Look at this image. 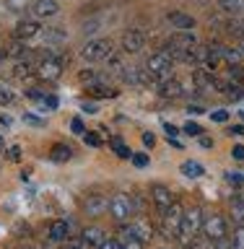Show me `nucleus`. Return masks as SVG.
Masks as SVG:
<instances>
[{
	"label": "nucleus",
	"instance_id": "nucleus-1",
	"mask_svg": "<svg viewBox=\"0 0 244 249\" xmlns=\"http://www.w3.org/2000/svg\"><path fill=\"white\" fill-rule=\"evenodd\" d=\"M203 210L198 205H190L185 210V215H182V223H179V231H177V244L179 247H190L195 239L203 233Z\"/></svg>",
	"mask_w": 244,
	"mask_h": 249
},
{
	"label": "nucleus",
	"instance_id": "nucleus-2",
	"mask_svg": "<svg viewBox=\"0 0 244 249\" xmlns=\"http://www.w3.org/2000/svg\"><path fill=\"white\" fill-rule=\"evenodd\" d=\"M138 213V205H135V197L128 192H114L109 197V215L120 223H130Z\"/></svg>",
	"mask_w": 244,
	"mask_h": 249
},
{
	"label": "nucleus",
	"instance_id": "nucleus-3",
	"mask_svg": "<svg viewBox=\"0 0 244 249\" xmlns=\"http://www.w3.org/2000/svg\"><path fill=\"white\" fill-rule=\"evenodd\" d=\"M171 68H174V57H171V52L164 47V50L153 52L151 57L146 62V70L153 75V81H164V78L171 75Z\"/></svg>",
	"mask_w": 244,
	"mask_h": 249
},
{
	"label": "nucleus",
	"instance_id": "nucleus-4",
	"mask_svg": "<svg viewBox=\"0 0 244 249\" xmlns=\"http://www.w3.org/2000/svg\"><path fill=\"white\" fill-rule=\"evenodd\" d=\"M161 215H164L161 218V233H164V239H177L179 223H182V215H185V205L179 200H174Z\"/></svg>",
	"mask_w": 244,
	"mask_h": 249
},
{
	"label": "nucleus",
	"instance_id": "nucleus-5",
	"mask_svg": "<svg viewBox=\"0 0 244 249\" xmlns=\"http://www.w3.org/2000/svg\"><path fill=\"white\" fill-rule=\"evenodd\" d=\"M114 52V44H112V39H107V36H99V39H91L89 44H83V50H81V57L86 62H104L109 54Z\"/></svg>",
	"mask_w": 244,
	"mask_h": 249
},
{
	"label": "nucleus",
	"instance_id": "nucleus-6",
	"mask_svg": "<svg viewBox=\"0 0 244 249\" xmlns=\"http://www.w3.org/2000/svg\"><path fill=\"white\" fill-rule=\"evenodd\" d=\"M81 210H83V215H89V218H99V215L109 213V197L104 192H89V195H83V200H81Z\"/></svg>",
	"mask_w": 244,
	"mask_h": 249
},
{
	"label": "nucleus",
	"instance_id": "nucleus-7",
	"mask_svg": "<svg viewBox=\"0 0 244 249\" xmlns=\"http://www.w3.org/2000/svg\"><path fill=\"white\" fill-rule=\"evenodd\" d=\"M229 233V226H226V218L221 213H210L203 218V236L208 241H221Z\"/></svg>",
	"mask_w": 244,
	"mask_h": 249
},
{
	"label": "nucleus",
	"instance_id": "nucleus-8",
	"mask_svg": "<svg viewBox=\"0 0 244 249\" xmlns=\"http://www.w3.org/2000/svg\"><path fill=\"white\" fill-rule=\"evenodd\" d=\"M198 44V36L192 34V31H177V34H171L167 39V50L171 52V57H174V62L182 57V54L190 50V47Z\"/></svg>",
	"mask_w": 244,
	"mask_h": 249
},
{
	"label": "nucleus",
	"instance_id": "nucleus-9",
	"mask_svg": "<svg viewBox=\"0 0 244 249\" xmlns=\"http://www.w3.org/2000/svg\"><path fill=\"white\" fill-rule=\"evenodd\" d=\"M65 65H68V57H47V60H39V65L34 68V73L42 78V81H55L62 70H65Z\"/></svg>",
	"mask_w": 244,
	"mask_h": 249
},
{
	"label": "nucleus",
	"instance_id": "nucleus-10",
	"mask_svg": "<svg viewBox=\"0 0 244 249\" xmlns=\"http://www.w3.org/2000/svg\"><path fill=\"white\" fill-rule=\"evenodd\" d=\"M128 233H132L135 239H140L143 244H148V241L153 239V223L148 221V218H143V215H138V218H132L130 223H125L122 226Z\"/></svg>",
	"mask_w": 244,
	"mask_h": 249
},
{
	"label": "nucleus",
	"instance_id": "nucleus-11",
	"mask_svg": "<svg viewBox=\"0 0 244 249\" xmlns=\"http://www.w3.org/2000/svg\"><path fill=\"white\" fill-rule=\"evenodd\" d=\"M120 44H122V52L138 54V52L146 47V31H143V29H125Z\"/></svg>",
	"mask_w": 244,
	"mask_h": 249
},
{
	"label": "nucleus",
	"instance_id": "nucleus-12",
	"mask_svg": "<svg viewBox=\"0 0 244 249\" xmlns=\"http://www.w3.org/2000/svg\"><path fill=\"white\" fill-rule=\"evenodd\" d=\"M185 91H187L185 83L174 75L164 78V81H156V93H159L161 99H179V96H185Z\"/></svg>",
	"mask_w": 244,
	"mask_h": 249
},
{
	"label": "nucleus",
	"instance_id": "nucleus-13",
	"mask_svg": "<svg viewBox=\"0 0 244 249\" xmlns=\"http://www.w3.org/2000/svg\"><path fill=\"white\" fill-rule=\"evenodd\" d=\"M60 13V3L57 0H34L29 5V16L34 21H44V18H52V16Z\"/></svg>",
	"mask_w": 244,
	"mask_h": 249
},
{
	"label": "nucleus",
	"instance_id": "nucleus-14",
	"mask_svg": "<svg viewBox=\"0 0 244 249\" xmlns=\"http://www.w3.org/2000/svg\"><path fill=\"white\" fill-rule=\"evenodd\" d=\"M206 60H208V47L206 44H195L177 62H185V65H190V68H203V65H206Z\"/></svg>",
	"mask_w": 244,
	"mask_h": 249
},
{
	"label": "nucleus",
	"instance_id": "nucleus-15",
	"mask_svg": "<svg viewBox=\"0 0 244 249\" xmlns=\"http://www.w3.org/2000/svg\"><path fill=\"white\" fill-rule=\"evenodd\" d=\"M151 200H153V208L159 210V213H164L171 202H174L177 197L171 195V190L167 184H153V190H151Z\"/></svg>",
	"mask_w": 244,
	"mask_h": 249
},
{
	"label": "nucleus",
	"instance_id": "nucleus-16",
	"mask_svg": "<svg viewBox=\"0 0 244 249\" xmlns=\"http://www.w3.org/2000/svg\"><path fill=\"white\" fill-rule=\"evenodd\" d=\"M78 239H81V244H83V247H89V249H99L101 244H104L107 233H104V229H99V226H86Z\"/></svg>",
	"mask_w": 244,
	"mask_h": 249
},
{
	"label": "nucleus",
	"instance_id": "nucleus-17",
	"mask_svg": "<svg viewBox=\"0 0 244 249\" xmlns=\"http://www.w3.org/2000/svg\"><path fill=\"white\" fill-rule=\"evenodd\" d=\"M70 233H73V223L70 221H52L50 229H47V236L52 241H57V244H65L70 239Z\"/></svg>",
	"mask_w": 244,
	"mask_h": 249
},
{
	"label": "nucleus",
	"instance_id": "nucleus-18",
	"mask_svg": "<svg viewBox=\"0 0 244 249\" xmlns=\"http://www.w3.org/2000/svg\"><path fill=\"white\" fill-rule=\"evenodd\" d=\"M122 81L130 86H143V83H153V75L148 73L146 68H125L122 70Z\"/></svg>",
	"mask_w": 244,
	"mask_h": 249
},
{
	"label": "nucleus",
	"instance_id": "nucleus-19",
	"mask_svg": "<svg viewBox=\"0 0 244 249\" xmlns=\"http://www.w3.org/2000/svg\"><path fill=\"white\" fill-rule=\"evenodd\" d=\"M39 31H42V23L31 18V21H21L19 26H16L13 36H16V39H21V42H26V39H37V36H39Z\"/></svg>",
	"mask_w": 244,
	"mask_h": 249
},
{
	"label": "nucleus",
	"instance_id": "nucleus-20",
	"mask_svg": "<svg viewBox=\"0 0 244 249\" xmlns=\"http://www.w3.org/2000/svg\"><path fill=\"white\" fill-rule=\"evenodd\" d=\"M167 21L174 29H179V31H190L195 26V18H192L190 13H182V11H169L167 13Z\"/></svg>",
	"mask_w": 244,
	"mask_h": 249
},
{
	"label": "nucleus",
	"instance_id": "nucleus-21",
	"mask_svg": "<svg viewBox=\"0 0 244 249\" xmlns=\"http://www.w3.org/2000/svg\"><path fill=\"white\" fill-rule=\"evenodd\" d=\"M192 83L198 86V89H210V86L216 83L213 70H208V68H195V73H192Z\"/></svg>",
	"mask_w": 244,
	"mask_h": 249
},
{
	"label": "nucleus",
	"instance_id": "nucleus-22",
	"mask_svg": "<svg viewBox=\"0 0 244 249\" xmlns=\"http://www.w3.org/2000/svg\"><path fill=\"white\" fill-rule=\"evenodd\" d=\"M50 159H52L55 163H65V161L73 159V148H70L68 143H55V145L50 148Z\"/></svg>",
	"mask_w": 244,
	"mask_h": 249
},
{
	"label": "nucleus",
	"instance_id": "nucleus-23",
	"mask_svg": "<svg viewBox=\"0 0 244 249\" xmlns=\"http://www.w3.org/2000/svg\"><path fill=\"white\" fill-rule=\"evenodd\" d=\"M39 39H42L44 44H60V42H65L68 34H65V29H44L39 31Z\"/></svg>",
	"mask_w": 244,
	"mask_h": 249
},
{
	"label": "nucleus",
	"instance_id": "nucleus-24",
	"mask_svg": "<svg viewBox=\"0 0 244 249\" xmlns=\"http://www.w3.org/2000/svg\"><path fill=\"white\" fill-rule=\"evenodd\" d=\"M218 8L226 16H244V0H218Z\"/></svg>",
	"mask_w": 244,
	"mask_h": 249
},
{
	"label": "nucleus",
	"instance_id": "nucleus-25",
	"mask_svg": "<svg viewBox=\"0 0 244 249\" xmlns=\"http://www.w3.org/2000/svg\"><path fill=\"white\" fill-rule=\"evenodd\" d=\"M86 91H89L91 96H99V99H112V96H117V89H112V86H101V83L86 86Z\"/></svg>",
	"mask_w": 244,
	"mask_h": 249
},
{
	"label": "nucleus",
	"instance_id": "nucleus-26",
	"mask_svg": "<svg viewBox=\"0 0 244 249\" xmlns=\"http://www.w3.org/2000/svg\"><path fill=\"white\" fill-rule=\"evenodd\" d=\"M224 62H229L231 68L242 65V62H244V54H242L239 47H224Z\"/></svg>",
	"mask_w": 244,
	"mask_h": 249
},
{
	"label": "nucleus",
	"instance_id": "nucleus-27",
	"mask_svg": "<svg viewBox=\"0 0 244 249\" xmlns=\"http://www.w3.org/2000/svg\"><path fill=\"white\" fill-rule=\"evenodd\" d=\"M120 244H122V249H146L143 241L135 239L132 233H128L125 229H120Z\"/></svg>",
	"mask_w": 244,
	"mask_h": 249
},
{
	"label": "nucleus",
	"instance_id": "nucleus-28",
	"mask_svg": "<svg viewBox=\"0 0 244 249\" xmlns=\"http://www.w3.org/2000/svg\"><path fill=\"white\" fill-rule=\"evenodd\" d=\"M182 174L198 179V177L206 174V169H203V163H198V161H185V163H182Z\"/></svg>",
	"mask_w": 244,
	"mask_h": 249
},
{
	"label": "nucleus",
	"instance_id": "nucleus-29",
	"mask_svg": "<svg viewBox=\"0 0 244 249\" xmlns=\"http://www.w3.org/2000/svg\"><path fill=\"white\" fill-rule=\"evenodd\" d=\"M112 148H114V153L120 156V159H130L132 156V151L128 148V143H125L122 138H112Z\"/></svg>",
	"mask_w": 244,
	"mask_h": 249
},
{
	"label": "nucleus",
	"instance_id": "nucleus-30",
	"mask_svg": "<svg viewBox=\"0 0 244 249\" xmlns=\"http://www.w3.org/2000/svg\"><path fill=\"white\" fill-rule=\"evenodd\" d=\"M81 138H83V143H86V145H91V148H101V145H104V143H101V135H99V132L86 130Z\"/></svg>",
	"mask_w": 244,
	"mask_h": 249
},
{
	"label": "nucleus",
	"instance_id": "nucleus-31",
	"mask_svg": "<svg viewBox=\"0 0 244 249\" xmlns=\"http://www.w3.org/2000/svg\"><path fill=\"white\" fill-rule=\"evenodd\" d=\"M104 65H107V70H120V73H122V70H125V62H122V57H120V54H109V57L104 60Z\"/></svg>",
	"mask_w": 244,
	"mask_h": 249
},
{
	"label": "nucleus",
	"instance_id": "nucleus-32",
	"mask_svg": "<svg viewBox=\"0 0 244 249\" xmlns=\"http://www.w3.org/2000/svg\"><path fill=\"white\" fill-rule=\"evenodd\" d=\"M231 218H234L239 226L244 223V200H237V202L231 205Z\"/></svg>",
	"mask_w": 244,
	"mask_h": 249
},
{
	"label": "nucleus",
	"instance_id": "nucleus-33",
	"mask_svg": "<svg viewBox=\"0 0 244 249\" xmlns=\"http://www.w3.org/2000/svg\"><path fill=\"white\" fill-rule=\"evenodd\" d=\"M130 161H132V166H138V169H146L148 163H151V159H148V153H132L130 156Z\"/></svg>",
	"mask_w": 244,
	"mask_h": 249
},
{
	"label": "nucleus",
	"instance_id": "nucleus-34",
	"mask_svg": "<svg viewBox=\"0 0 244 249\" xmlns=\"http://www.w3.org/2000/svg\"><path fill=\"white\" fill-rule=\"evenodd\" d=\"M210 122H216V124L229 122V109H213V112H210Z\"/></svg>",
	"mask_w": 244,
	"mask_h": 249
},
{
	"label": "nucleus",
	"instance_id": "nucleus-35",
	"mask_svg": "<svg viewBox=\"0 0 244 249\" xmlns=\"http://www.w3.org/2000/svg\"><path fill=\"white\" fill-rule=\"evenodd\" d=\"M81 83H86V86H94V83H99V73H94V70H81Z\"/></svg>",
	"mask_w": 244,
	"mask_h": 249
},
{
	"label": "nucleus",
	"instance_id": "nucleus-36",
	"mask_svg": "<svg viewBox=\"0 0 244 249\" xmlns=\"http://www.w3.org/2000/svg\"><path fill=\"white\" fill-rule=\"evenodd\" d=\"M231 249H244V223L234 231V241H231Z\"/></svg>",
	"mask_w": 244,
	"mask_h": 249
},
{
	"label": "nucleus",
	"instance_id": "nucleus-37",
	"mask_svg": "<svg viewBox=\"0 0 244 249\" xmlns=\"http://www.w3.org/2000/svg\"><path fill=\"white\" fill-rule=\"evenodd\" d=\"M185 135H195V138H200V135H203V127H200L198 122H187V124H185Z\"/></svg>",
	"mask_w": 244,
	"mask_h": 249
},
{
	"label": "nucleus",
	"instance_id": "nucleus-38",
	"mask_svg": "<svg viewBox=\"0 0 244 249\" xmlns=\"http://www.w3.org/2000/svg\"><path fill=\"white\" fill-rule=\"evenodd\" d=\"M70 130H73L75 135H83V132H86V127H83V120H81V117H73V120H70Z\"/></svg>",
	"mask_w": 244,
	"mask_h": 249
},
{
	"label": "nucleus",
	"instance_id": "nucleus-39",
	"mask_svg": "<svg viewBox=\"0 0 244 249\" xmlns=\"http://www.w3.org/2000/svg\"><path fill=\"white\" fill-rule=\"evenodd\" d=\"M5 156L11 161H21V145H11V148L5 145Z\"/></svg>",
	"mask_w": 244,
	"mask_h": 249
},
{
	"label": "nucleus",
	"instance_id": "nucleus-40",
	"mask_svg": "<svg viewBox=\"0 0 244 249\" xmlns=\"http://www.w3.org/2000/svg\"><path fill=\"white\" fill-rule=\"evenodd\" d=\"M99 249H122V244H120V239H114V236H107V239H104V244H101Z\"/></svg>",
	"mask_w": 244,
	"mask_h": 249
},
{
	"label": "nucleus",
	"instance_id": "nucleus-41",
	"mask_svg": "<svg viewBox=\"0 0 244 249\" xmlns=\"http://www.w3.org/2000/svg\"><path fill=\"white\" fill-rule=\"evenodd\" d=\"M42 101H44L47 109H55V107H57V96H55V93H44Z\"/></svg>",
	"mask_w": 244,
	"mask_h": 249
},
{
	"label": "nucleus",
	"instance_id": "nucleus-42",
	"mask_svg": "<svg viewBox=\"0 0 244 249\" xmlns=\"http://www.w3.org/2000/svg\"><path fill=\"white\" fill-rule=\"evenodd\" d=\"M23 122H29V124H31V127H42V124H44V122H42V120H39V117H37V114H23Z\"/></svg>",
	"mask_w": 244,
	"mask_h": 249
},
{
	"label": "nucleus",
	"instance_id": "nucleus-43",
	"mask_svg": "<svg viewBox=\"0 0 244 249\" xmlns=\"http://www.w3.org/2000/svg\"><path fill=\"white\" fill-rule=\"evenodd\" d=\"M226 179H229L231 184H237V187L244 182V177H242V174H237V171H226Z\"/></svg>",
	"mask_w": 244,
	"mask_h": 249
},
{
	"label": "nucleus",
	"instance_id": "nucleus-44",
	"mask_svg": "<svg viewBox=\"0 0 244 249\" xmlns=\"http://www.w3.org/2000/svg\"><path fill=\"white\" fill-rule=\"evenodd\" d=\"M140 140H143L146 148H153L156 145V135H153V132H143V138H140Z\"/></svg>",
	"mask_w": 244,
	"mask_h": 249
},
{
	"label": "nucleus",
	"instance_id": "nucleus-45",
	"mask_svg": "<svg viewBox=\"0 0 244 249\" xmlns=\"http://www.w3.org/2000/svg\"><path fill=\"white\" fill-rule=\"evenodd\" d=\"M62 247H65V249H89V247H83V244H81V239H68Z\"/></svg>",
	"mask_w": 244,
	"mask_h": 249
},
{
	"label": "nucleus",
	"instance_id": "nucleus-46",
	"mask_svg": "<svg viewBox=\"0 0 244 249\" xmlns=\"http://www.w3.org/2000/svg\"><path fill=\"white\" fill-rule=\"evenodd\" d=\"M164 132H167L169 138H177V132H179V130H177V127H174V124H171V122H167V124H164Z\"/></svg>",
	"mask_w": 244,
	"mask_h": 249
},
{
	"label": "nucleus",
	"instance_id": "nucleus-47",
	"mask_svg": "<svg viewBox=\"0 0 244 249\" xmlns=\"http://www.w3.org/2000/svg\"><path fill=\"white\" fill-rule=\"evenodd\" d=\"M231 156H234L237 161H244V145H237V148L231 151Z\"/></svg>",
	"mask_w": 244,
	"mask_h": 249
},
{
	"label": "nucleus",
	"instance_id": "nucleus-48",
	"mask_svg": "<svg viewBox=\"0 0 244 249\" xmlns=\"http://www.w3.org/2000/svg\"><path fill=\"white\" fill-rule=\"evenodd\" d=\"M200 148H213V138H206V135H200Z\"/></svg>",
	"mask_w": 244,
	"mask_h": 249
},
{
	"label": "nucleus",
	"instance_id": "nucleus-49",
	"mask_svg": "<svg viewBox=\"0 0 244 249\" xmlns=\"http://www.w3.org/2000/svg\"><path fill=\"white\" fill-rule=\"evenodd\" d=\"M185 249H206V239H203V241H200V239H195L192 244H190V247H185Z\"/></svg>",
	"mask_w": 244,
	"mask_h": 249
},
{
	"label": "nucleus",
	"instance_id": "nucleus-50",
	"mask_svg": "<svg viewBox=\"0 0 244 249\" xmlns=\"http://www.w3.org/2000/svg\"><path fill=\"white\" fill-rule=\"evenodd\" d=\"M83 112H89V114H96V112H99V107H96V104H83Z\"/></svg>",
	"mask_w": 244,
	"mask_h": 249
},
{
	"label": "nucleus",
	"instance_id": "nucleus-51",
	"mask_svg": "<svg viewBox=\"0 0 244 249\" xmlns=\"http://www.w3.org/2000/svg\"><path fill=\"white\" fill-rule=\"evenodd\" d=\"M169 145H171V148H185V145H182V143H179V140H177V138H169Z\"/></svg>",
	"mask_w": 244,
	"mask_h": 249
},
{
	"label": "nucleus",
	"instance_id": "nucleus-52",
	"mask_svg": "<svg viewBox=\"0 0 244 249\" xmlns=\"http://www.w3.org/2000/svg\"><path fill=\"white\" fill-rule=\"evenodd\" d=\"M0 122H3V124H5V127H8V124H11L13 120H11V117H8V114H0Z\"/></svg>",
	"mask_w": 244,
	"mask_h": 249
},
{
	"label": "nucleus",
	"instance_id": "nucleus-53",
	"mask_svg": "<svg viewBox=\"0 0 244 249\" xmlns=\"http://www.w3.org/2000/svg\"><path fill=\"white\" fill-rule=\"evenodd\" d=\"M231 132H237V135H244V124H237V127H231Z\"/></svg>",
	"mask_w": 244,
	"mask_h": 249
},
{
	"label": "nucleus",
	"instance_id": "nucleus-54",
	"mask_svg": "<svg viewBox=\"0 0 244 249\" xmlns=\"http://www.w3.org/2000/svg\"><path fill=\"white\" fill-rule=\"evenodd\" d=\"M5 151V140H3V135H0V153Z\"/></svg>",
	"mask_w": 244,
	"mask_h": 249
},
{
	"label": "nucleus",
	"instance_id": "nucleus-55",
	"mask_svg": "<svg viewBox=\"0 0 244 249\" xmlns=\"http://www.w3.org/2000/svg\"><path fill=\"white\" fill-rule=\"evenodd\" d=\"M5 57H8V54H5V50H0V62H3Z\"/></svg>",
	"mask_w": 244,
	"mask_h": 249
},
{
	"label": "nucleus",
	"instance_id": "nucleus-56",
	"mask_svg": "<svg viewBox=\"0 0 244 249\" xmlns=\"http://www.w3.org/2000/svg\"><path fill=\"white\" fill-rule=\"evenodd\" d=\"M242 120H244V109H242Z\"/></svg>",
	"mask_w": 244,
	"mask_h": 249
},
{
	"label": "nucleus",
	"instance_id": "nucleus-57",
	"mask_svg": "<svg viewBox=\"0 0 244 249\" xmlns=\"http://www.w3.org/2000/svg\"><path fill=\"white\" fill-rule=\"evenodd\" d=\"M164 249H167V247H164Z\"/></svg>",
	"mask_w": 244,
	"mask_h": 249
}]
</instances>
